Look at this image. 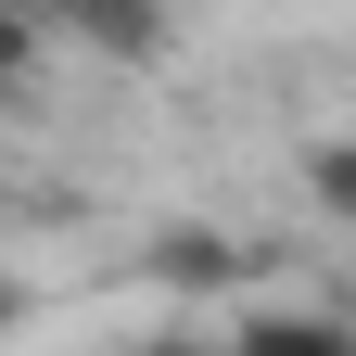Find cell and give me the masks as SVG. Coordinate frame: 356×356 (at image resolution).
I'll list each match as a JSON object with an SVG mask.
<instances>
[{"mask_svg": "<svg viewBox=\"0 0 356 356\" xmlns=\"http://www.w3.org/2000/svg\"><path fill=\"white\" fill-rule=\"evenodd\" d=\"M76 51H102V64H153L165 51V0H38Z\"/></svg>", "mask_w": 356, "mask_h": 356, "instance_id": "1", "label": "cell"}, {"mask_svg": "<svg viewBox=\"0 0 356 356\" xmlns=\"http://www.w3.org/2000/svg\"><path fill=\"white\" fill-rule=\"evenodd\" d=\"M229 343H254V356H343L356 318H331V305H242Z\"/></svg>", "mask_w": 356, "mask_h": 356, "instance_id": "2", "label": "cell"}, {"mask_svg": "<svg viewBox=\"0 0 356 356\" xmlns=\"http://www.w3.org/2000/svg\"><path fill=\"white\" fill-rule=\"evenodd\" d=\"M140 267H153L165 293H216V280H242V242H229V229H153Z\"/></svg>", "mask_w": 356, "mask_h": 356, "instance_id": "3", "label": "cell"}, {"mask_svg": "<svg viewBox=\"0 0 356 356\" xmlns=\"http://www.w3.org/2000/svg\"><path fill=\"white\" fill-rule=\"evenodd\" d=\"M305 204H318L331 229H356V127H331V140H305Z\"/></svg>", "mask_w": 356, "mask_h": 356, "instance_id": "4", "label": "cell"}]
</instances>
